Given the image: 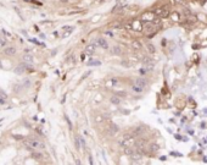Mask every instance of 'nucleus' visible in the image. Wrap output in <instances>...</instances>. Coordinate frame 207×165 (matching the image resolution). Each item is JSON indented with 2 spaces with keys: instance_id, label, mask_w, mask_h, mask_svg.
I'll use <instances>...</instances> for the list:
<instances>
[{
  "instance_id": "f257e3e1",
  "label": "nucleus",
  "mask_w": 207,
  "mask_h": 165,
  "mask_svg": "<svg viewBox=\"0 0 207 165\" xmlns=\"http://www.w3.org/2000/svg\"><path fill=\"white\" fill-rule=\"evenodd\" d=\"M24 145L27 149H44L45 148V144L43 142L38 141V139H28V141H24Z\"/></svg>"
},
{
  "instance_id": "f03ea898",
  "label": "nucleus",
  "mask_w": 207,
  "mask_h": 165,
  "mask_svg": "<svg viewBox=\"0 0 207 165\" xmlns=\"http://www.w3.org/2000/svg\"><path fill=\"white\" fill-rule=\"evenodd\" d=\"M154 15L157 16V17H162V18H164V17L169 16V11H168V9H166V8H158L154 11Z\"/></svg>"
},
{
  "instance_id": "7ed1b4c3",
  "label": "nucleus",
  "mask_w": 207,
  "mask_h": 165,
  "mask_svg": "<svg viewBox=\"0 0 207 165\" xmlns=\"http://www.w3.org/2000/svg\"><path fill=\"white\" fill-rule=\"evenodd\" d=\"M17 53V49L15 47H5L3 48V54L6 55V56H13V55H16Z\"/></svg>"
},
{
  "instance_id": "20e7f679",
  "label": "nucleus",
  "mask_w": 207,
  "mask_h": 165,
  "mask_svg": "<svg viewBox=\"0 0 207 165\" xmlns=\"http://www.w3.org/2000/svg\"><path fill=\"white\" fill-rule=\"evenodd\" d=\"M95 45H98L99 48L101 49H105V50H107L108 49V43L106 39H104V38H98L95 40Z\"/></svg>"
},
{
  "instance_id": "39448f33",
  "label": "nucleus",
  "mask_w": 207,
  "mask_h": 165,
  "mask_svg": "<svg viewBox=\"0 0 207 165\" xmlns=\"http://www.w3.org/2000/svg\"><path fill=\"white\" fill-rule=\"evenodd\" d=\"M22 60L23 62H27V64H33V61H34V58L31 53H24L23 55H22Z\"/></svg>"
},
{
  "instance_id": "423d86ee",
  "label": "nucleus",
  "mask_w": 207,
  "mask_h": 165,
  "mask_svg": "<svg viewBox=\"0 0 207 165\" xmlns=\"http://www.w3.org/2000/svg\"><path fill=\"white\" fill-rule=\"evenodd\" d=\"M118 131H120L118 125H116V124L111 122V124H110V127H108V132H110V135H111V136H115L116 133H118Z\"/></svg>"
},
{
  "instance_id": "0eeeda50",
  "label": "nucleus",
  "mask_w": 207,
  "mask_h": 165,
  "mask_svg": "<svg viewBox=\"0 0 207 165\" xmlns=\"http://www.w3.org/2000/svg\"><path fill=\"white\" fill-rule=\"evenodd\" d=\"M95 50H96V45L93 44V43L85 47V53H87L88 55H93V54H95Z\"/></svg>"
},
{
  "instance_id": "6e6552de",
  "label": "nucleus",
  "mask_w": 207,
  "mask_h": 165,
  "mask_svg": "<svg viewBox=\"0 0 207 165\" xmlns=\"http://www.w3.org/2000/svg\"><path fill=\"white\" fill-rule=\"evenodd\" d=\"M129 157L132 158V160L134 161V163H136V161H140V159L143 157V153H140V152H133Z\"/></svg>"
},
{
  "instance_id": "1a4fd4ad",
  "label": "nucleus",
  "mask_w": 207,
  "mask_h": 165,
  "mask_svg": "<svg viewBox=\"0 0 207 165\" xmlns=\"http://www.w3.org/2000/svg\"><path fill=\"white\" fill-rule=\"evenodd\" d=\"M135 85L140 86V87H143V88H145L147 86V81L144 78V77H138L135 80Z\"/></svg>"
},
{
  "instance_id": "9d476101",
  "label": "nucleus",
  "mask_w": 207,
  "mask_h": 165,
  "mask_svg": "<svg viewBox=\"0 0 207 165\" xmlns=\"http://www.w3.org/2000/svg\"><path fill=\"white\" fill-rule=\"evenodd\" d=\"M110 101H111L112 104H115V105H120L121 101H122V99H121V97H118V96L116 94V96H112L111 99H110Z\"/></svg>"
},
{
  "instance_id": "9b49d317",
  "label": "nucleus",
  "mask_w": 207,
  "mask_h": 165,
  "mask_svg": "<svg viewBox=\"0 0 207 165\" xmlns=\"http://www.w3.org/2000/svg\"><path fill=\"white\" fill-rule=\"evenodd\" d=\"M143 64H144V66H154V60H152L151 58H144L143 59Z\"/></svg>"
},
{
  "instance_id": "f8f14e48",
  "label": "nucleus",
  "mask_w": 207,
  "mask_h": 165,
  "mask_svg": "<svg viewBox=\"0 0 207 165\" xmlns=\"http://www.w3.org/2000/svg\"><path fill=\"white\" fill-rule=\"evenodd\" d=\"M132 48L134 49V50H140L141 49V43H140L139 40H133L132 42Z\"/></svg>"
},
{
  "instance_id": "ddd939ff",
  "label": "nucleus",
  "mask_w": 207,
  "mask_h": 165,
  "mask_svg": "<svg viewBox=\"0 0 207 165\" xmlns=\"http://www.w3.org/2000/svg\"><path fill=\"white\" fill-rule=\"evenodd\" d=\"M132 91L134 93H143V91H144V88L143 87H140V86H138V85H133V87H132Z\"/></svg>"
},
{
  "instance_id": "4468645a",
  "label": "nucleus",
  "mask_w": 207,
  "mask_h": 165,
  "mask_svg": "<svg viewBox=\"0 0 207 165\" xmlns=\"http://www.w3.org/2000/svg\"><path fill=\"white\" fill-rule=\"evenodd\" d=\"M111 53L113 54V55H121V53H122V50H121V48L118 47V45H115V47H112Z\"/></svg>"
},
{
  "instance_id": "2eb2a0df",
  "label": "nucleus",
  "mask_w": 207,
  "mask_h": 165,
  "mask_svg": "<svg viewBox=\"0 0 207 165\" xmlns=\"http://www.w3.org/2000/svg\"><path fill=\"white\" fill-rule=\"evenodd\" d=\"M6 44H8V39H6L4 36H0V49L5 48Z\"/></svg>"
},
{
  "instance_id": "dca6fc26",
  "label": "nucleus",
  "mask_w": 207,
  "mask_h": 165,
  "mask_svg": "<svg viewBox=\"0 0 207 165\" xmlns=\"http://www.w3.org/2000/svg\"><path fill=\"white\" fill-rule=\"evenodd\" d=\"M146 49H147V52L150 53V54H154V53L156 52L155 45L151 44V43H147V44H146Z\"/></svg>"
},
{
  "instance_id": "f3484780",
  "label": "nucleus",
  "mask_w": 207,
  "mask_h": 165,
  "mask_svg": "<svg viewBox=\"0 0 207 165\" xmlns=\"http://www.w3.org/2000/svg\"><path fill=\"white\" fill-rule=\"evenodd\" d=\"M149 149V152L151 154H154V153H156V152H158V149H160V147L157 144H151L150 145V148H147Z\"/></svg>"
},
{
  "instance_id": "a211bd4d",
  "label": "nucleus",
  "mask_w": 207,
  "mask_h": 165,
  "mask_svg": "<svg viewBox=\"0 0 207 165\" xmlns=\"http://www.w3.org/2000/svg\"><path fill=\"white\" fill-rule=\"evenodd\" d=\"M32 158L33 159H36V160H42V159H43V154L39 153V152H33Z\"/></svg>"
},
{
  "instance_id": "6ab92c4d",
  "label": "nucleus",
  "mask_w": 207,
  "mask_h": 165,
  "mask_svg": "<svg viewBox=\"0 0 207 165\" xmlns=\"http://www.w3.org/2000/svg\"><path fill=\"white\" fill-rule=\"evenodd\" d=\"M74 145H76V149H77V150L82 149V144H80L79 137H76V138H74Z\"/></svg>"
},
{
  "instance_id": "aec40b11",
  "label": "nucleus",
  "mask_w": 207,
  "mask_h": 165,
  "mask_svg": "<svg viewBox=\"0 0 207 165\" xmlns=\"http://www.w3.org/2000/svg\"><path fill=\"white\" fill-rule=\"evenodd\" d=\"M123 148H124V154H126V155H130V154L134 152V150H133L132 148H129L128 145H126V147H123Z\"/></svg>"
},
{
  "instance_id": "412c9836",
  "label": "nucleus",
  "mask_w": 207,
  "mask_h": 165,
  "mask_svg": "<svg viewBox=\"0 0 207 165\" xmlns=\"http://www.w3.org/2000/svg\"><path fill=\"white\" fill-rule=\"evenodd\" d=\"M0 98H1V99H5V100H6V99L9 98L8 93L5 92L4 89H0Z\"/></svg>"
},
{
  "instance_id": "4be33fe9",
  "label": "nucleus",
  "mask_w": 207,
  "mask_h": 165,
  "mask_svg": "<svg viewBox=\"0 0 207 165\" xmlns=\"http://www.w3.org/2000/svg\"><path fill=\"white\" fill-rule=\"evenodd\" d=\"M196 18H197V20H202L203 22H207V16L206 15H203V14H199Z\"/></svg>"
},
{
  "instance_id": "5701e85b",
  "label": "nucleus",
  "mask_w": 207,
  "mask_h": 165,
  "mask_svg": "<svg viewBox=\"0 0 207 165\" xmlns=\"http://www.w3.org/2000/svg\"><path fill=\"white\" fill-rule=\"evenodd\" d=\"M104 120H105V117H104L102 115H98V116L95 117V122H99V124H101Z\"/></svg>"
},
{
  "instance_id": "b1692460",
  "label": "nucleus",
  "mask_w": 207,
  "mask_h": 165,
  "mask_svg": "<svg viewBox=\"0 0 207 165\" xmlns=\"http://www.w3.org/2000/svg\"><path fill=\"white\" fill-rule=\"evenodd\" d=\"M118 97H121V98H124V97H127V93L126 92H123V91H118V92L116 93Z\"/></svg>"
},
{
  "instance_id": "393cba45",
  "label": "nucleus",
  "mask_w": 207,
  "mask_h": 165,
  "mask_svg": "<svg viewBox=\"0 0 207 165\" xmlns=\"http://www.w3.org/2000/svg\"><path fill=\"white\" fill-rule=\"evenodd\" d=\"M23 86L26 87V88H28V87L31 86V82H29V80H28V78H24V80H23Z\"/></svg>"
},
{
  "instance_id": "a878e982",
  "label": "nucleus",
  "mask_w": 207,
  "mask_h": 165,
  "mask_svg": "<svg viewBox=\"0 0 207 165\" xmlns=\"http://www.w3.org/2000/svg\"><path fill=\"white\" fill-rule=\"evenodd\" d=\"M79 141H80V144H82V148H85L87 147V143H85V139L83 137H79Z\"/></svg>"
},
{
  "instance_id": "bb28decb",
  "label": "nucleus",
  "mask_w": 207,
  "mask_h": 165,
  "mask_svg": "<svg viewBox=\"0 0 207 165\" xmlns=\"http://www.w3.org/2000/svg\"><path fill=\"white\" fill-rule=\"evenodd\" d=\"M1 32H3V34H4V37L5 38H11V34H10V33H8L6 32V31H5V29H1Z\"/></svg>"
},
{
  "instance_id": "cd10ccee",
  "label": "nucleus",
  "mask_w": 207,
  "mask_h": 165,
  "mask_svg": "<svg viewBox=\"0 0 207 165\" xmlns=\"http://www.w3.org/2000/svg\"><path fill=\"white\" fill-rule=\"evenodd\" d=\"M21 88H22L21 85H13V91H15V92H18Z\"/></svg>"
},
{
  "instance_id": "c85d7f7f",
  "label": "nucleus",
  "mask_w": 207,
  "mask_h": 165,
  "mask_svg": "<svg viewBox=\"0 0 207 165\" xmlns=\"http://www.w3.org/2000/svg\"><path fill=\"white\" fill-rule=\"evenodd\" d=\"M111 27H113V28H120L121 27V22H116V23H112V24H110Z\"/></svg>"
},
{
  "instance_id": "c756f323",
  "label": "nucleus",
  "mask_w": 207,
  "mask_h": 165,
  "mask_svg": "<svg viewBox=\"0 0 207 165\" xmlns=\"http://www.w3.org/2000/svg\"><path fill=\"white\" fill-rule=\"evenodd\" d=\"M101 62L100 61H88V65L89 66H92V65H100Z\"/></svg>"
},
{
  "instance_id": "7c9ffc66",
  "label": "nucleus",
  "mask_w": 207,
  "mask_h": 165,
  "mask_svg": "<svg viewBox=\"0 0 207 165\" xmlns=\"http://www.w3.org/2000/svg\"><path fill=\"white\" fill-rule=\"evenodd\" d=\"M13 137H15V139H17V141H20V139L23 138V136H20V135H13Z\"/></svg>"
},
{
  "instance_id": "2f4dec72",
  "label": "nucleus",
  "mask_w": 207,
  "mask_h": 165,
  "mask_svg": "<svg viewBox=\"0 0 207 165\" xmlns=\"http://www.w3.org/2000/svg\"><path fill=\"white\" fill-rule=\"evenodd\" d=\"M173 18H174V21H179V16H178V14H173Z\"/></svg>"
},
{
  "instance_id": "473e14b6",
  "label": "nucleus",
  "mask_w": 207,
  "mask_h": 165,
  "mask_svg": "<svg viewBox=\"0 0 207 165\" xmlns=\"http://www.w3.org/2000/svg\"><path fill=\"white\" fill-rule=\"evenodd\" d=\"M5 103H6V100H5V99H1V98H0V104H5Z\"/></svg>"
},
{
  "instance_id": "72a5a7b5",
  "label": "nucleus",
  "mask_w": 207,
  "mask_h": 165,
  "mask_svg": "<svg viewBox=\"0 0 207 165\" xmlns=\"http://www.w3.org/2000/svg\"><path fill=\"white\" fill-rule=\"evenodd\" d=\"M60 3H62V4H66V3H68V0H60Z\"/></svg>"
},
{
  "instance_id": "f704fd0d",
  "label": "nucleus",
  "mask_w": 207,
  "mask_h": 165,
  "mask_svg": "<svg viewBox=\"0 0 207 165\" xmlns=\"http://www.w3.org/2000/svg\"><path fill=\"white\" fill-rule=\"evenodd\" d=\"M89 161H90V164H93V159H92V157L89 155Z\"/></svg>"
},
{
  "instance_id": "c9c22d12",
  "label": "nucleus",
  "mask_w": 207,
  "mask_h": 165,
  "mask_svg": "<svg viewBox=\"0 0 207 165\" xmlns=\"http://www.w3.org/2000/svg\"><path fill=\"white\" fill-rule=\"evenodd\" d=\"M197 58H199V56H197V55L195 54V55H194V59H195V61H197Z\"/></svg>"
},
{
  "instance_id": "e433bc0d",
  "label": "nucleus",
  "mask_w": 207,
  "mask_h": 165,
  "mask_svg": "<svg viewBox=\"0 0 207 165\" xmlns=\"http://www.w3.org/2000/svg\"><path fill=\"white\" fill-rule=\"evenodd\" d=\"M96 1H98V3H102V0H96Z\"/></svg>"
},
{
  "instance_id": "4c0bfd02",
  "label": "nucleus",
  "mask_w": 207,
  "mask_h": 165,
  "mask_svg": "<svg viewBox=\"0 0 207 165\" xmlns=\"http://www.w3.org/2000/svg\"><path fill=\"white\" fill-rule=\"evenodd\" d=\"M0 144H1V142H0Z\"/></svg>"
}]
</instances>
